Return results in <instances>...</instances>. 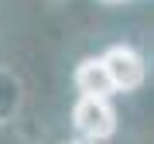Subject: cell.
<instances>
[{
	"instance_id": "1",
	"label": "cell",
	"mask_w": 154,
	"mask_h": 144,
	"mask_svg": "<svg viewBox=\"0 0 154 144\" xmlns=\"http://www.w3.org/2000/svg\"><path fill=\"white\" fill-rule=\"evenodd\" d=\"M72 124L86 141H106L116 130V110L103 96H79L72 106Z\"/></svg>"
},
{
	"instance_id": "2",
	"label": "cell",
	"mask_w": 154,
	"mask_h": 144,
	"mask_svg": "<svg viewBox=\"0 0 154 144\" xmlns=\"http://www.w3.org/2000/svg\"><path fill=\"white\" fill-rule=\"evenodd\" d=\"M103 62H106V69H110V76L116 83V93H134V89L144 86L147 69H144V58L130 45H110L103 52Z\"/></svg>"
},
{
	"instance_id": "3",
	"label": "cell",
	"mask_w": 154,
	"mask_h": 144,
	"mask_svg": "<svg viewBox=\"0 0 154 144\" xmlns=\"http://www.w3.org/2000/svg\"><path fill=\"white\" fill-rule=\"evenodd\" d=\"M75 86L82 96H103V100H110V93H116V83L110 76V69H106L103 55L99 58H82L75 65Z\"/></svg>"
},
{
	"instance_id": "4",
	"label": "cell",
	"mask_w": 154,
	"mask_h": 144,
	"mask_svg": "<svg viewBox=\"0 0 154 144\" xmlns=\"http://www.w3.org/2000/svg\"><path fill=\"white\" fill-rule=\"evenodd\" d=\"M69 144H103V141H86L82 137V141H69Z\"/></svg>"
},
{
	"instance_id": "5",
	"label": "cell",
	"mask_w": 154,
	"mask_h": 144,
	"mask_svg": "<svg viewBox=\"0 0 154 144\" xmlns=\"http://www.w3.org/2000/svg\"><path fill=\"white\" fill-rule=\"evenodd\" d=\"M103 4H123V0H103Z\"/></svg>"
}]
</instances>
